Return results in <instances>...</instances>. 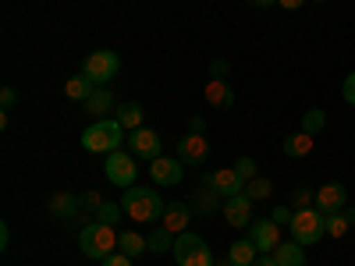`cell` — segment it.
Listing matches in <instances>:
<instances>
[{
    "mask_svg": "<svg viewBox=\"0 0 355 266\" xmlns=\"http://www.w3.org/2000/svg\"><path fill=\"white\" fill-rule=\"evenodd\" d=\"M121 206H125V217L135 220V224H153V220H164V199L160 192L153 188H142V185H132L121 192Z\"/></svg>",
    "mask_w": 355,
    "mask_h": 266,
    "instance_id": "cell-1",
    "label": "cell"
},
{
    "mask_svg": "<svg viewBox=\"0 0 355 266\" xmlns=\"http://www.w3.org/2000/svg\"><path fill=\"white\" fill-rule=\"evenodd\" d=\"M125 139H128V132L121 128V121H117V117H103V121H93V125L82 132V150L107 157L114 150H121Z\"/></svg>",
    "mask_w": 355,
    "mask_h": 266,
    "instance_id": "cell-2",
    "label": "cell"
},
{
    "mask_svg": "<svg viewBox=\"0 0 355 266\" xmlns=\"http://www.w3.org/2000/svg\"><path fill=\"white\" fill-rule=\"evenodd\" d=\"M117 242H121V234L114 231V224L93 220V224H85V227L78 231V249H82V256H89V259H107L110 252H117Z\"/></svg>",
    "mask_w": 355,
    "mask_h": 266,
    "instance_id": "cell-3",
    "label": "cell"
},
{
    "mask_svg": "<svg viewBox=\"0 0 355 266\" xmlns=\"http://www.w3.org/2000/svg\"><path fill=\"white\" fill-rule=\"evenodd\" d=\"M291 238L299 242V245H306V249H313L323 234H327V217H323L316 206H309V210H295V217H291Z\"/></svg>",
    "mask_w": 355,
    "mask_h": 266,
    "instance_id": "cell-4",
    "label": "cell"
},
{
    "mask_svg": "<svg viewBox=\"0 0 355 266\" xmlns=\"http://www.w3.org/2000/svg\"><path fill=\"white\" fill-rule=\"evenodd\" d=\"M117 71H121V57H117L114 50H93L82 61V75L93 85H107Z\"/></svg>",
    "mask_w": 355,
    "mask_h": 266,
    "instance_id": "cell-5",
    "label": "cell"
},
{
    "mask_svg": "<svg viewBox=\"0 0 355 266\" xmlns=\"http://www.w3.org/2000/svg\"><path fill=\"white\" fill-rule=\"evenodd\" d=\"M103 174H107V181H110V185H117V188H132V185H135V177H139V163H135L132 153L114 150V153H107Z\"/></svg>",
    "mask_w": 355,
    "mask_h": 266,
    "instance_id": "cell-6",
    "label": "cell"
},
{
    "mask_svg": "<svg viewBox=\"0 0 355 266\" xmlns=\"http://www.w3.org/2000/svg\"><path fill=\"white\" fill-rule=\"evenodd\" d=\"M128 153L135 160H157V157H164V142L153 128H135V132H128Z\"/></svg>",
    "mask_w": 355,
    "mask_h": 266,
    "instance_id": "cell-7",
    "label": "cell"
},
{
    "mask_svg": "<svg viewBox=\"0 0 355 266\" xmlns=\"http://www.w3.org/2000/svg\"><path fill=\"white\" fill-rule=\"evenodd\" d=\"M202 185H210L214 192H220L224 199H231V195H242V192H245V177L234 170V167H220V170L206 174Z\"/></svg>",
    "mask_w": 355,
    "mask_h": 266,
    "instance_id": "cell-8",
    "label": "cell"
},
{
    "mask_svg": "<svg viewBox=\"0 0 355 266\" xmlns=\"http://www.w3.org/2000/svg\"><path fill=\"white\" fill-rule=\"evenodd\" d=\"M178 160H182V163H192V167L206 163V160H210V139H206V135H196V132L182 135V142H178Z\"/></svg>",
    "mask_w": 355,
    "mask_h": 266,
    "instance_id": "cell-9",
    "label": "cell"
},
{
    "mask_svg": "<svg viewBox=\"0 0 355 266\" xmlns=\"http://www.w3.org/2000/svg\"><path fill=\"white\" fill-rule=\"evenodd\" d=\"M316 210L327 217V213H341L345 206H348V188L341 185V181H331V185H323V188H316Z\"/></svg>",
    "mask_w": 355,
    "mask_h": 266,
    "instance_id": "cell-10",
    "label": "cell"
},
{
    "mask_svg": "<svg viewBox=\"0 0 355 266\" xmlns=\"http://www.w3.org/2000/svg\"><path fill=\"white\" fill-rule=\"evenodd\" d=\"M150 177L157 185H182L185 163L178 157H157V160H150Z\"/></svg>",
    "mask_w": 355,
    "mask_h": 266,
    "instance_id": "cell-11",
    "label": "cell"
},
{
    "mask_svg": "<svg viewBox=\"0 0 355 266\" xmlns=\"http://www.w3.org/2000/svg\"><path fill=\"white\" fill-rule=\"evenodd\" d=\"M249 242L259 249V252H274L281 245V227L274 220H252L249 224Z\"/></svg>",
    "mask_w": 355,
    "mask_h": 266,
    "instance_id": "cell-12",
    "label": "cell"
},
{
    "mask_svg": "<svg viewBox=\"0 0 355 266\" xmlns=\"http://www.w3.org/2000/svg\"><path fill=\"white\" fill-rule=\"evenodd\" d=\"M224 220L231 224V227H249L256 217H252V199L242 192V195H231V199H224Z\"/></svg>",
    "mask_w": 355,
    "mask_h": 266,
    "instance_id": "cell-13",
    "label": "cell"
},
{
    "mask_svg": "<svg viewBox=\"0 0 355 266\" xmlns=\"http://www.w3.org/2000/svg\"><path fill=\"white\" fill-rule=\"evenodd\" d=\"M202 100L214 110H231L234 107V89L227 85V78H210L206 89H202Z\"/></svg>",
    "mask_w": 355,
    "mask_h": 266,
    "instance_id": "cell-14",
    "label": "cell"
},
{
    "mask_svg": "<svg viewBox=\"0 0 355 266\" xmlns=\"http://www.w3.org/2000/svg\"><path fill=\"white\" fill-rule=\"evenodd\" d=\"M46 210H50L57 220H82L75 192H53V195L46 199Z\"/></svg>",
    "mask_w": 355,
    "mask_h": 266,
    "instance_id": "cell-15",
    "label": "cell"
},
{
    "mask_svg": "<svg viewBox=\"0 0 355 266\" xmlns=\"http://www.w3.org/2000/svg\"><path fill=\"white\" fill-rule=\"evenodd\" d=\"M313 145H316V135H309V132H291V135H284V142H281V150H284V157H291V160H306L309 153H313Z\"/></svg>",
    "mask_w": 355,
    "mask_h": 266,
    "instance_id": "cell-16",
    "label": "cell"
},
{
    "mask_svg": "<svg viewBox=\"0 0 355 266\" xmlns=\"http://www.w3.org/2000/svg\"><path fill=\"white\" fill-rule=\"evenodd\" d=\"M189 220H192L189 202H167V210H164V227H167L171 234H185V231H189Z\"/></svg>",
    "mask_w": 355,
    "mask_h": 266,
    "instance_id": "cell-17",
    "label": "cell"
},
{
    "mask_svg": "<svg viewBox=\"0 0 355 266\" xmlns=\"http://www.w3.org/2000/svg\"><path fill=\"white\" fill-rule=\"evenodd\" d=\"M82 107H85V114L93 117V121H103V117L114 110V96H110V89H107V85H96V93L89 96Z\"/></svg>",
    "mask_w": 355,
    "mask_h": 266,
    "instance_id": "cell-18",
    "label": "cell"
},
{
    "mask_svg": "<svg viewBox=\"0 0 355 266\" xmlns=\"http://www.w3.org/2000/svg\"><path fill=\"white\" fill-rule=\"evenodd\" d=\"M274 259H277V266H306L309 259H306V245H299V242H281L277 249H274Z\"/></svg>",
    "mask_w": 355,
    "mask_h": 266,
    "instance_id": "cell-19",
    "label": "cell"
},
{
    "mask_svg": "<svg viewBox=\"0 0 355 266\" xmlns=\"http://www.w3.org/2000/svg\"><path fill=\"white\" fill-rule=\"evenodd\" d=\"M259 256H263V252H259V249H256V245H252L249 238L234 242V245L227 249V263H231V266H252V263H256Z\"/></svg>",
    "mask_w": 355,
    "mask_h": 266,
    "instance_id": "cell-20",
    "label": "cell"
},
{
    "mask_svg": "<svg viewBox=\"0 0 355 266\" xmlns=\"http://www.w3.org/2000/svg\"><path fill=\"white\" fill-rule=\"evenodd\" d=\"M117 252H125V256L139 259L142 252H150V238H142L139 231H121V242H117Z\"/></svg>",
    "mask_w": 355,
    "mask_h": 266,
    "instance_id": "cell-21",
    "label": "cell"
},
{
    "mask_svg": "<svg viewBox=\"0 0 355 266\" xmlns=\"http://www.w3.org/2000/svg\"><path fill=\"white\" fill-rule=\"evenodd\" d=\"M93 93H96V85L89 82L85 75H75V78H68V82H64V96H68V100H75V103H85Z\"/></svg>",
    "mask_w": 355,
    "mask_h": 266,
    "instance_id": "cell-22",
    "label": "cell"
},
{
    "mask_svg": "<svg viewBox=\"0 0 355 266\" xmlns=\"http://www.w3.org/2000/svg\"><path fill=\"white\" fill-rule=\"evenodd\" d=\"M206 242L199 238V234H192V231H185V234H178L174 238V263H182L185 256H192L196 249H202Z\"/></svg>",
    "mask_w": 355,
    "mask_h": 266,
    "instance_id": "cell-23",
    "label": "cell"
},
{
    "mask_svg": "<svg viewBox=\"0 0 355 266\" xmlns=\"http://www.w3.org/2000/svg\"><path fill=\"white\" fill-rule=\"evenodd\" d=\"M117 121H121V128H125V132L146 128V125H142V107H139V103H125V107H117Z\"/></svg>",
    "mask_w": 355,
    "mask_h": 266,
    "instance_id": "cell-24",
    "label": "cell"
},
{
    "mask_svg": "<svg viewBox=\"0 0 355 266\" xmlns=\"http://www.w3.org/2000/svg\"><path fill=\"white\" fill-rule=\"evenodd\" d=\"M174 238H178V234H171L164 224L150 234V252H157V256H164V252H174Z\"/></svg>",
    "mask_w": 355,
    "mask_h": 266,
    "instance_id": "cell-25",
    "label": "cell"
},
{
    "mask_svg": "<svg viewBox=\"0 0 355 266\" xmlns=\"http://www.w3.org/2000/svg\"><path fill=\"white\" fill-rule=\"evenodd\" d=\"M323 128H327V114H323L320 107H309V110L302 114V132H309V135H320Z\"/></svg>",
    "mask_w": 355,
    "mask_h": 266,
    "instance_id": "cell-26",
    "label": "cell"
},
{
    "mask_svg": "<svg viewBox=\"0 0 355 266\" xmlns=\"http://www.w3.org/2000/svg\"><path fill=\"white\" fill-rule=\"evenodd\" d=\"M121 213H125V206H121V199H117V202L103 199V206H100V210H96V217H93V220H100V224H117V220H121Z\"/></svg>",
    "mask_w": 355,
    "mask_h": 266,
    "instance_id": "cell-27",
    "label": "cell"
},
{
    "mask_svg": "<svg viewBox=\"0 0 355 266\" xmlns=\"http://www.w3.org/2000/svg\"><path fill=\"white\" fill-rule=\"evenodd\" d=\"M348 231H352V220H348L345 210L341 213H327V234H331V238H345Z\"/></svg>",
    "mask_w": 355,
    "mask_h": 266,
    "instance_id": "cell-28",
    "label": "cell"
},
{
    "mask_svg": "<svg viewBox=\"0 0 355 266\" xmlns=\"http://www.w3.org/2000/svg\"><path fill=\"white\" fill-rule=\"evenodd\" d=\"M270 192H274L270 177H252V181L245 185V195H249L252 202H259V199H270Z\"/></svg>",
    "mask_w": 355,
    "mask_h": 266,
    "instance_id": "cell-29",
    "label": "cell"
},
{
    "mask_svg": "<svg viewBox=\"0 0 355 266\" xmlns=\"http://www.w3.org/2000/svg\"><path fill=\"white\" fill-rule=\"evenodd\" d=\"M313 202H316V188H309V185H299L291 192V210H309Z\"/></svg>",
    "mask_w": 355,
    "mask_h": 266,
    "instance_id": "cell-30",
    "label": "cell"
},
{
    "mask_svg": "<svg viewBox=\"0 0 355 266\" xmlns=\"http://www.w3.org/2000/svg\"><path fill=\"white\" fill-rule=\"evenodd\" d=\"M178 266H217V259H214V252H210V245H202V249H196L192 256H185Z\"/></svg>",
    "mask_w": 355,
    "mask_h": 266,
    "instance_id": "cell-31",
    "label": "cell"
},
{
    "mask_svg": "<svg viewBox=\"0 0 355 266\" xmlns=\"http://www.w3.org/2000/svg\"><path fill=\"white\" fill-rule=\"evenodd\" d=\"M224 195L220 192H214L210 185H202V192H199V199H196V206H199V210L202 213H210V210H217V202H220Z\"/></svg>",
    "mask_w": 355,
    "mask_h": 266,
    "instance_id": "cell-32",
    "label": "cell"
},
{
    "mask_svg": "<svg viewBox=\"0 0 355 266\" xmlns=\"http://www.w3.org/2000/svg\"><path fill=\"white\" fill-rule=\"evenodd\" d=\"M100 206H103L100 192H82V195H78V213H93V217H96Z\"/></svg>",
    "mask_w": 355,
    "mask_h": 266,
    "instance_id": "cell-33",
    "label": "cell"
},
{
    "mask_svg": "<svg viewBox=\"0 0 355 266\" xmlns=\"http://www.w3.org/2000/svg\"><path fill=\"white\" fill-rule=\"evenodd\" d=\"M234 170H239V174L245 177V185L252 181V177H259V174H256V160H252V157H239V160H234Z\"/></svg>",
    "mask_w": 355,
    "mask_h": 266,
    "instance_id": "cell-34",
    "label": "cell"
},
{
    "mask_svg": "<svg viewBox=\"0 0 355 266\" xmlns=\"http://www.w3.org/2000/svg\"><path fill=\"white\" fill-rule=\"evenodd\" d=\"M291 217H295V210H291V206H277V210L270 213V220H274L277 227H284V224H291Z\"/></svg>",
    "mask_w": 355,
    "mask_h": 266,
    "instance_id": "cell-35",
    "label": "cell"
},
{
    "mask_svg": "<svg viewBox=\"0 0 355 266\" xmlns=\"http://www.w3.org/2000/svg\"><path fill=\"white\" fill-rule=\"evenodd\" d=\"M100 266H135V263H132V256H125V252H110L107 259H100Z\"/></svg>",
    "mask_w": 355,
    "mask_h": 266,
    "instance_id": "cell-36",
    "label": "cell"
},
{
    "mask_svg": "<svg viewBox=\"0 0 355 266\" xmlns=\"http://www.w3.org/2000/svg\"><path fill=\"white\" fill-rule=\"evenodd\" d=\"M341 96H345V103H352V107H355V71L345 78V85H341Z\"/></svg>",
    "mask_w": 355,
    "mask_h": 266,
    "instance_id": "cell-37",
    "label": "cell"
},
{
    "mask_svg": "<svg viewBox=\"0 0 355 266\" xmlns=\"http://www.w3.org/2000/svg\"><path fill=\"white\" fill-rule=\"evenodd\" d=\"M0 103H4V110H11V107L18 103V93H15L11 85H4V93H0Z\"/></svg>",
    "mask_w": 355,
    "mask_h": 266,
    "instance_id": "cell-38",
    "label": "cell"
},
{
    "mask_svg": "<svg viewBox=\"0 0 355 266\" xmlns=\"http://www.w3.org/2000/svg\"><path fill=\"white\" fill-rule=\"evenodd\" d=\"M227 75V61H214L210 64V78H224Z\"/></svg>",
    "mask_w": 355,
    "mask_h": 266,
    "instance_id": "cell-39",
    "label": "cell"
},
{
    "mask_svg": "<svg viewBox=\"0 0 355 266\" xmlns=\"http://www.w3.org/2000/svg\"><path fill=\"white\" fill-rule=\"evenodd\" d=\"M306 4V0H277V8H284V11H299Z\"/></svg>",
    "mask_w": 355,
    "mask_h": 266,
    "instance_id": "cell-40",
    "label": "cell"
},
{
    "mask_svg": "<svg viewBox=\"0 0 355 266\" xmlns=\"http://www.w3.org/2000/svg\"><path fill=\"white\" fill-rule=\"evenodd\" d=\"M8 245H11V227L0 224V249H8Z\"/></svg>",
    "mask_w": 355,
    "mask_h": 266,
    "instance_id": "cell-41",
    "label": "cell"
},
{
    "mask_svg": "<svg viewBox=\"0 0 355 266\" xmlns=\"http://www.w3.org/2000/svg\"><path fill=\"white\" fill-rule=\"evenodd\" d=\"M252 266H277V259H274V252H263V256H259Z\"/></svg>",
    "mask_w": 355,
    "mask_h": 266,
    "instance_id": "cell-42",
    "label": "cell"
},
{
    "mask_svg": "<svg viewBox=\"0 0 355 266\" xmlns=\"http://www.w3.org/2000/svg\"><path fill=\"white\" fill-rule=\"evenodd\" d=\"M189 132L202 135V132H206V121H202V117H192V121H189Z\"/></svg>",
    "mask_w": 355,
    "mask_h": 266,
    "instance_id": "cell-43",
    "label": "cell"
},
{
    "mask_svg": "<svg viewBox=\"0 0 355 266\" xmlns=\"http://www.w3.org/2000/svg\"><path fill=\"white\" fill-rule=\"evenodd\" d=\"M249 4H252V8H274L277 0H249Z\"/></svg>",
    "mask_w": 355,
    "mask_h": 266,
    "instance_id": "cell-44",
    "label": "cell"
},
{
    "mask_svg": "<svg viewBox=\"0 0 355 266\" xmlns=\"http://www.w3.org/2000/svg\"><path fill=\"white\" fill-rule=\"evenodd\" d=\"M345 213H348V220H352V227H355V206H345Z\"/></svg>",
    "mask_w": 355,
    "mask_h": 266,
    "instance_id": "cell-45",
    "label": "cell"
},
{
    "mask_svg": "<svg viewBox=\"0 0 355 266\" xmlns=\"http://www.w3.org/2000/svg\"><path fill=\"white\" fill-rule=\"evenodd\" d=\"M217 266H231V263H217Z\"/></svg>",
    "mask_w": 355,
    "mask_h": 266,
    "instance_id": "cell-46",
    "label": "cell"
},
{
    "mask_svg": "<svg viewBox=\"0 0 355 266\" xmlns=\"http://www.w3.org/2000/svg\"><path fill=\"white\" fill-rule=\"evenodd\" d=\"M316 4H327V0H316Z\"/></svg>",
    "mask_w": 355,
    "mask_h": 266,
    "instance_id": "cell-47",
    "label": "cell"
}]
</instances>
